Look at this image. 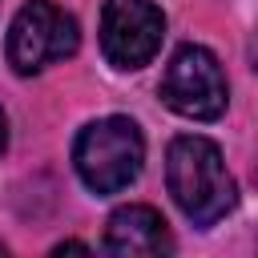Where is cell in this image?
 <instances>
[{"label": "cell", "instance_id": "9", "mask_svg": "<svg viewBox=\"0 0 258 258\" xmlns=\"http://www.w3.org/2000/svg\"><path fill=\"white\" fill-rule=\"evenodd\" d=\"M0 254H4V246H0Z\"/></svg>", "mask_w": 258, "mask_h": 258}, {"label": "cell", "instance_id": "8", "mask_svg": "<svg viewBox=\"0 0 258 258\" xmlns=\"http://www.w3.org/2000/svg\"><path fill=\"white\" fill-rule=\"evenodd\" d=\"M64 250H89V246H85V242H60L52 254H64Z\"/></svg>", "mask_w": 258, "mask_h": 258}, {"label": "cell", "instance_id": "7", "mask_svg": "<svg viewBox=\"0 0 258 258\" xmlns=\"http://www.w3.org/2000/svg\"><path fill=\"white\" fill-rule=\"evenodd\" d=\"M4 145H8V117H4V109H0V153H4Z\"/></svg>", "mask_w": 258, "mask_h": 258}, {"label": "cell", "instance_id": "3", "mask_svg": "<svg viewBox=\"0 0 258 258\" xmlns=\"http://www.w3.org/2000/svg\"><path fill=\"white\" fill-rule=\"evenodd\" d=\"M77 48H81V28H77V20H73L64 8L48 4V0L24 4V8L12 16V24H8V44H4V52H8L12 73H20V77H32V73H40V69L52 64V60L73 56Z\"/></svg>", "mask_w": 258, "mask_h": 258}, {"label": "cell", "instance_id": "6", "mask_svg": "<svg viewBox=\"0 0 258 258\" xmlns=\"http://www.w3.org/2000/svg\"><path fill=\"white\" fill-rule=\"evenodd\" d=\"M105 250L125 258H157L173 254V234L153 206H121L105 226Z\"/></svg>", "mask_w": 258, "mask_h": 258}, {"label": "cell", "instance_id": "4", "mask_svg": "<svg viewBox=\"0 0 258 258\" xmlns=\"http://www.w3.org/2000/svg\"><path fill=\"white\" fill-rule=\"evenodd\" d=\"M161 101L189 121H218L230 101L218 56L206 44H181L161 73Z\"/></svg>", "mask_w": 258, "mask_h": 258}, {"label": "cell", "instance_id": "1", "mask_svg": "<svg viewBox=\"0 0 258 258\" xmlns=\"http://www.w3.org/2000/svg\"><path fill=\"white\" fill-rule=\"evenodd\" d=\"M165 185H169L177 210L194 226H214L238 202V185H234V177L222 161V149L210 137H198V133H181V137L169 141Z\"/></svg>", "mask_w": 258, "mask_h": 258}, {"label": "cell", "instance_id": "5", "mask_svg": "<svg viewBox=\"0 0 258 258\" xmlns=\"http://www.w3.org/2000/svg\"><path fill=\"white\" fill-rule=\"evenodd\" d=\"M165 40V16L153 0H105L101 4V52L113 69H145Z\"/></svg>", "mask_w": 258, "mask_h": 258}, {"label": "cell", "instance_id": "2", "mask_svg": "<svg viewBox=\"0 0 258 258\" xmlns=\"http://www.w3.org/2000/svg\"><path fill=\"white\" fill-rule=\"evenodd\" d=\"M73 165L93 194H121L145 165V137L129 117L89 121L73 141Z\"/></svg>", "mask_w": 258, "mask_h": 258}]
</instances>
